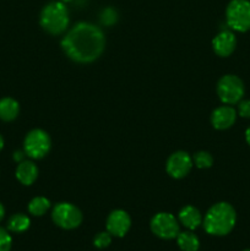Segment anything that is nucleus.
Returning a JSON list of instances; mask_svg holds the SVG:
<instances>
[{
    "label": "nucleus",
    "instance_id": "nucleus-3",
    "mask_svg": "<svg viewBox=\"0 0 250 251\" xmlns=\"http://www.w3.org/2000/svg\"><path fill=\"white\" fill-rule=\"evenodd\" d=\"M41 26L50 34H60L68 28L69 12L63 1H51L43 7L39 17Z\"/></svg>",
    "mask_w": 250,
    "mask_h": 251
},
{
    "label": "nucleus",
    "instance_id": "nucleus-1",
    "mask_svg": "<svg viewBox=\"0 0 250 251\" xmlns=\"http://www.w3.org/2000/svg\"><path fill=\"white\" fill-rule=\"evenodd\" d=\"M105 46L102 29L88 22H80L66 33L61 47L66 55L77 63H92L100 56Z\"/></svg>",
    "mask_w": 250,
    "mask_h": 251
},
{
    "label": "nucleus",
    "instance_id": "nucleus-28",
    "mask_svg": "<svg viewBox=\"0 0 250 251\" xmlns=\"http://www.w3.org/2000/svg\"><path fill=\"white\" fill-rule=\"evenodd\" d=\"M244 251H250V249H247V250H244Z\"/></svg>",
    "mask_w": 250,
    "mask_h": 251
},
{
    "label": "nucleus",
    "instance_id": "nucleus-22",
    "mask_svg": "<svg viewBox=\"0 0 250 251\" xmlns=\"http://www.w3.org/2000/svg\"><path fill=\"white\" fill-rule=\"evenodd\" d=\"M238 113L243 118H250V100H242L238 105Z\"/></svg>",
    "mask_w": 250,
    "mask_h": 251
},
{
    "label": "nucleus",
    "instance_id": "nucleus-9",
    "mask_svg": "<svg viewBox=\"0 0 250 251\" xmlns=\"http://www.w3.org/2000/svg\"><path fill=\"white\" fill-rule=\"evenodd\" d=\"M193 167V159L189 153L183 151L175 152L167 161V173L174 179H181L189 174Z\"/></svg>",
    "mask_w": 250,
    "mask_h": 251
},
{
    "label": "nucleus",
    "instance_id": "nucleus-27",
    "mask_svg": "<svg viewBox=\"0 0 250 251\" xmlns=\"http://www.w3.org/2000/svg\"><path fill=\"white\" fill-rule=\"evenodd\" d=\"M60 1H63V2H68V1H71V0H60Z\"/></svg>",
    "mask_w": 250,
    "mask_h": 251
},
{
    "label": "nucleus",
    "instance_id": "nucleus-26",
    "mask_svg": "<svg viewBox=\"0 0 250 251\" xmlns=\"http://www.w3.org/2000/svg\"><path fill=\"white\" fill-rule=\"evenodd\" d=\"M2 147H4V140H2V137L0 136V151L2 150Z\"/></svg>",
    "mask_w": 250,
    "mask_h": 251
},
{
    "label": "nucleus",
    "instance_id": "nucleus-20",
    "mask_svg": "<svg viewBox=\"0 0 250 251\" xmlns=\"http://www.w3.org/2000/svg\"><path fill=\"white\" fill-rule=\"evenodd\" d=\"M112 243V234L108 232H100L93 239V245L98 249H104V248L109 247Z\"/></svg>",
    "mask_w": 250,
    "mask_h": 251
},
{
    "label": "nucleus",
    "instance_id": "nucleus-21",
    "mask_svg": "<svg viewBox=\"0 0 250 251\" xmlns=\"http://www.w3.org/2000/svg\"><path fill=\"white\" fill-rule=\"evenodd\" d=\"M12 247L11 235L7 233L6 229L0 227V251H10Z\"/></svg>",
    "mask_w": 250,
    "mask_h": 251
},
{
    "label": "nucleus",
    "instance_id": "nucleus-11",
    "mask_svg": "<svg viewBox=\"0 0 250 251\" xmlns=\"http://www.w3.org/2000/svg\"><path fill=\"white\" fill-rule=\"evenodd\" d=\"M237 119V112L229 105H222L213 110L211 123L217 130H225L232 126Z\"/></svg>",
    "mask_w": 250,
    "mask_h": 251
},
{
    "label": "nucleus",
    "instance_id": "nucleus-13",
    "mask_svg": "<svg viewBox=\"0 0 250 251\" xmlns=\"http://www.w3.org/2000/svg\"><path fill=\"white\" fill-rule=\"evenodd\" d=\"M179 222L188 229L194 230L202 223V216L200 211L194 206H185L179 212Z\"/></svg>",
    "mask_w": 250,
    "mask_h": 251
},
{
    "label": "nucleus",
    "instance_id": "nucleus-8",
    "mask_svg": "<svg viewBox=\"0 0 250 251\" xmlns=\"http://www.w3.org/2000/svg\"><path fill=\"white\" fill-rule=\"evenodd\" d=\"M151 230L156 237L171 240L179 234V223L171 213L159 212L151 220Z\"/></svg>",
    "mask_w": 250,
    "mask_h": 251
},
{
    "label": "nucleus",
    "instance_id": "nucleus-25",
    "mask_svg": "<svg viewBox=\"0 0 250 251\" xmlns=\"http://www.w3.org/2000/svg\"><path fill=\"white\" fill-rule=\"evenodd\" d=\"M4 215H5V210H4V206L1 205V203H0V221L2 220V218H4Z\"/></svg>",
    "mask_w": 250,
    "mask_h": 251
},
{
    "label": "nucleus",
    "instance_id": "nucleus-24",
    "mask_svg": "<svg viewBox=\"0 0 250 251\" xmlns=\"http://www.w3.org/2000/svg\"><path fill=\"white\" fill-rule=\"evenodd\" d=\"M245 140H247L248 145L250 146V127L247 130V131H245Z\"/></svg>",
    "mask_w": 250,
    "mask_h": 251
},
{
    "label": "nucleus",
    "instance_id": "nucleus-7",
    "mask_svg": "<svg viewBox=\"0 0 250 251\" xmlns=\"http://www.w3.org/2000/svg\"><path fill=\"white\" fill-rule=\"evenodd\" d=\"M50 137L46 131L41 129H34L27 134L25 139V153L34 159L43 158L50 150Z\"/></svg>",
    "mask_w": 250,
    "mask_h": 251
},
{
    "label": "nucleus",
    "instance_id": "nucleus-10",
    "mask_svg": "<svg viewBox=\"0 0 250 251\" xmlns=\"http://www.w3.org/2000/svg\"><path fill=\"white\" fill-rule=\"evenodd\" d=\"M107 232L113 237L122 238L129 232L131 227V218L125 211L115 210L107 218Z\"/></svg>",
    "mask_w": 250,
    "mask_h": 251
},
{
    "label": "nucleus",
    "instance_id": "nucleus-5",
    "mask_svg": "<svg viewBox=\"0 0 250 251\" xmlns=\"http://www.w3.org/2000/svg\"><path fill=\"white\" fill-rule=\"evenodd\" d=\"M217 95L225 104H235L244 96V83L235 75L223 76L217 83Z\"/></svg>",
    "mask_w": 250,
    "mask_h": 251
},
{
    "label": "nucleus",
    "instance_id": "nucleus-18",
    "mask_svg": "<svg viewBox=\"0 0 250 251\" xmlns=\"http://www.w3.org/2000/svg\"><path fill=\"white\" fill-rule=\"evenodd\" d=\"M50 208V201L43 196L32 199L28 203V212L33 216H43Z\"/></svg>",
    "mask_w": 250,
    "mask_h": 251
},
{
    "label": "nucleus",
    "instance_id": "nucleus-19",
    "mask_svg": "<svg viewBox=\"0 0 250 251\" xmlns=\"http://www.w3.org/2000/svg\"><path fill=\"white\" fill-rule=\"evenodd\" d=\"M194 162H195V166L200 169H206L210 168L213 163V158L208 152L201 151L198 152L194 157Z\"/></svg>",
    "mask_w": 250,
    "mask_h": 251
},
{
    "label": "nucleus",
    "instance_id": "nucleus-2",
    "mask_svg": "<svg viewBox=\"0 0 250 251\" xmlns=\"http://www.w3.org/2000/svg\"><path fill=\"white\" fill-rule=\"evenodd\" d=\"M237 221V213L232 205L218 202L213 205L203 218V228L206 233L216 237H223L232 232Z\"/></svg>",
    "mask_w": 250,
    "mask_h": 251
},
{
    "label": "nucleus",
    "instance_id": "nucleus-17",
    "mask_svg": "<svg viewBox=\"0 0 250 251\" xmlns=\"http://www.w3.org/2000/svg\"><path fill=\"white\" fill-rule=\"evenodd\" d=\"M29 225H31V221L26 215L16 213L10 217L9 222H7V229L14 233H22L28 229Z\"/></svg>",
    "mask_w": 250,
    "mask_h": 251
},
{
    "label": "nucleus",
    "instance_id": "nucleus-4",
    "mask_svg": "<svg viewBox=\"0 0 250 251\" xmlns=\"http://www.w3.org/2000/svg\"><path fill=\"white\" fill-rule=\"evenodd\" d=\"M228 26L238 32L250 29V1L249 0H232L225 10Z\"/></svg>",
    "mask_w": 250,
    "mask_h": 251
},
{
    "label": "nucleus",
    "instance_id": "nucleus-23",
    "mask_svg": "<svg viewBox=\"0 0 250 251\" xmlns=\"http://www.w3.org/2000/svg\"><path fill=\"white\" fill-rule=\"evenodd\" d=\"M22 157H24V153H22V152H16V153H15V159H16V161L22 162Z\"/></svg>",
    "mask_w": 250,
    "mask_h": 251
},
{
    "label": "nucleus",
    "instance_id": "nucleus-12",
    "mask_svg": "<svg viewBox=\"0 0 250 251\" xmlns=\"http://www.w3.org/2000/svg\"><path fill=\"white\" fill-rule=\"evenodd\" d=\"M237 46L235 36L230 31H222L213 38V50L220 56H228L234 51Z\"/></svg>",
    "mask_w": 250,
    "mask_h": 251
},
{
    "label": "nucleus",
    "instance_id": "nucleus-14",
    "mask_svg": "<svg viewBox=\"0 0 250 251\" xmlns=\"http://www.w3.org/2000/svg\"><path fill=\"white\" fill-rule=\"evenodd\" d=\"M38 176V168L33 162L22 161L16 168V178L24 185H31Z\"/></svg>",
    "mask_w": 250,
    "mask_h": 251
},
{
    "label": "nucleus",
    "instance_id": "nucleus-6",
    "mask_svg": "<svg viewBox=\"0 0 250 251\" xmlns=\"http://www.w3.org/2000/svg\"><path fill=\"white\" fill-rule=\"evenodd\" d=\"M53 222L63 229H75L82 222V213L76 206L69 202H60L54 207L51 213Z\"/></svg>",
    "mask_w": 250,
    "mask_h": 251
},
{
    "label": "nucleus",
    "instance_id": "nucleus-16",
    "mask_svg": "<svg viewBox=\"0 0 250 251\" xmlns=\"http://www.w3.org/2000/svg\"><path fill=\"white\" fill-rule=\"evenodd\" d=\"M176 243L178 247L183 251H198L200 248L199 238L191 232H179L176 235Z\"/></svg>",
    "mask_w": 250,
    "mask_h": 251
},
{
    "label": "nucleus",
    "instance_id": "nucleus-15",
    "mask_svg": "<svg viewBox=\"0 0 250 251\" xmlns=\"http://www.w3.org/2000/svg\"><path fill=\"white\" fill-rule=\"evenodd\" d=\"M20 112V105L14 98H2L0 100V119L4 122H11L16 119Z\"/></svg>",
    "mask_w": 250,
    "mask_h": 251
}]
</instances>
